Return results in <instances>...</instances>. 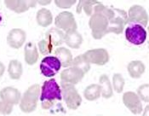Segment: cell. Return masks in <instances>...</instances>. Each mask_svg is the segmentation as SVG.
<instances>
[{
	"label": "cell",
	"mask_w": 149,
	"mask_h": 116,
	"mask_svg": "<svg viewBox=\"0 0 149 116\" xmlns=\"http://www.w3.org/2000/svg\"><path fill=\"white\" fill-rule=\"evenodd\" d=\"M40 85L35 84L31 85L22 96L20 108L24 113H32L37 108L38 101L40 96Z\"/></svg>",
	"instance_id": "1"
},
{
	"label": "cell",
	"mask_w": 149,
	"mask_h": 116,
	"mask_svg": "<svg viewBox=\"0 0 149 116\" xmlns=\"http://www.w3.org/2000/svg\"><path fill=\"white\" fill-rule=\"evenodd\" d=\"M89 27L91 29L92 37L95 39H101L107 34L108 20L101 12H94L90 18Z\"/></svg>",
	"instance_id": "2"
},
{
	"label": "cell",
	"mask_w": 149,
	"mask_h": 116,
	"mask_svg": "<svg viewBox=\"0 0 149 116\" xmlns=\"http://www.w3.org/2000/svg\"><path fill=\"white\" fill-rule=\"evenodd\" d=\"M61 95L69 109L76 110L82 103V97L73 85L61 82Z\"/></svg>",
	"instance_id": "3"
},
{
	"label": "cell",
	"mask_w": 149,
	"mask_h": 116,
	"mask_svg": "<svg viewBox=\"0 0 149 116\" xmlns=\"http://www.w3.org/2000/svg\"><path fill=\"white\" fill-rule=\"evenodd\" d=\"M61 89L55 79L44 82L41 88V102H55L56 100L61 101Z\"/></svg>",
	"instance_id": "4"
},
{
	"label": "cell",
	"mask_w": 149,
	"mask_h": 116,
	"mask_svg": "<svg viewBox=\"0 0 149 116\" xmlns=\"http://www.w3.org/2000/svg\"><path fill=\"white\" fill-rule=\"evenodd\" d=\"M125 38L130 43L135 45H141L146 41L147 31L141 25L129 24L125 29Z\"/></svg>",
	"instance_id": "5"
},
{
	"label": "cell",
	"mask_w": 149,
	"mask_h": 116,
	"mask_svg": "<svg viewBox=\"0 0 149 116\" xmlns=\"http://www.w3.org/2000/svg\"><path fill=\"white\" fill-rule=\"evenodd\" d=\"M148 22V15L146 10L139 4L132 5L127 13V24H138L143 27Z\"/></svg>",
	"instance_id": "6"
},
{
	"label": "cell",
	"mask_w": 149,
	"mask_h": 116,
	"mask_svg": "<svg viewBox=\"0 0 149 116\" xmlns=\"http://www.w3.org/2000/svg\"><path fill=\"white\" fill-rule=\"evenodd\" d=\"M126 25L127 12L116 8L114 16L108 21L107 34L110 33H113L115 34H120Z\"/></svg>",
	"instance_id": "7"
},
{
	"label": "cell",
	"mask_w": 149,
	"mask_h": 116,
	"mask_svg": "<svg viewBox=\"0 0 149 116\" xmlns=\"http://www.w3.org/2000/svg\"><path fill=\"white\" fill-rule=\"evenodd\" d=\"M55 25L56 28L64 31L65 33L72 30H77L78 27L73 14L68 11L60 13L55 19Z\"/></svg>",
	"instance_id": "8"
},
{
	"label": "cell",
	"mask_w": 149,
	"mask_h": 116,
	"mask_svg": "<svg viewBox=\"0 0 149 116\" xmlns=\"http://www.w3.org/2000/svg\"><path fill=\"white\" fill-rule=\"evenodd\" d=\"M83 55L91 64H95L98 66H103L107 64L110 59V56L107 50L102 48L92 49L87 50Z\"/></svg>",
	"instance_id": "9"
},
{
	"label": "cell",
	"mask_w": 149,
	"mask_h": 116,
	"mask_svg": "<svg viewBox=\"0 0 149 116\" xmlns=\"http://www.w3.org/2000/svg\"><path fill=\"white\" fill-rule=\"evenodd\" d=\"M61 68V64L56 57H46L40 64V71L45 77L55 76Z\"/></svg>",
	"instance_id": "10"
},
{
	"label": "cell",
	"mask_w": 149,
	"mask_h": 116,
	"mask_svg": "<svg viewBox=\"0 0 149 116\" xmlns=\"http://www.w3.org/2000/svg\"><path fill=\"white\" fill-rule=\"evenodd\" d=\"M123 103L126 106L127 108L130 109V111L134 115H139L143 110L141 101L136 92H127L124 93Z\"/></svg>",
	"instance_id": "11"
},
{
	"label": "cell",
	"mask_w": 149,
	"mask_h": 116,
	"mask_svg": "<svg viewBox=\"0 0 149 116\" xmlns=\"http://www.w3.org/2000/svg\"><path fill=\"white\" fill-rule=\"evenodd\" d=\"M85 73L76 67H70L63 70L61 73V80L71 85H77L84 79Z\"/></svg>",
	"instance_id": "12"
},
{
	"label": "cell",
	"mask_w": 149,
	"mask_h": 116,
	"mask_svg": "<svg viewBox=\"0 0 149 116\" xmlns=\"http://www.w3.org/2000/svg\"><path fill=\"white\" fill-rule=\"evenodd\" d=\"M0 98L1 101L14 106L20 103L22 94L18 89L12 86H7L0 91Z\"/></svg>",
	"instance_id": "13"
},
{
	"label": "cell",
	"mask_w": 149,
	"mask_h": 116,
	"mask_svg": "<svg viewBox=\"0 0 149 116\" xmlns=\"http://www.w3.org/2000/svg\"><path fill=\"white\" fill-rule=\"evenodd\" d=\"M26 38V32L21 28H13L7 36V43L13 49H20Z\"/></svg>",
	"instance_id": "14"
},
{
	"label": "cell",
	"mask_w": 149,
	"mask_h": 116,
	"mask_svg": "<svg viewBox=\"0 0 149 116\" xmlns=\"http://www.w3.org/2000/svg\"><path fill=\"white\" fill-rule=\"evenodd\" d=\"M4 4L15 13H23L27 11L30 8H33L37 4V1L31 0H5Z\"/></svg>",
	"instance_id": "15"
},
{
	"label": "cell",
	"mask_w": 149,
	"mask_h": 116,
	"mask_svg": "<svg viewBox=\"0 0 149 116\" xmlns=\"http://www.w3.org/2000/svg\"><path fill=\"white\" fill-rule=\"evenodd\" d=\"M63 31L56 27H52L45 33V39L52 46H60L64 43Z\"/></svg>",
	"instance_id": "16"
},
{
	"label": "cell",
	"mask_w": 149,
	"mask_h": 116,
	"mask_svg": "<svg viewBox=\"0 0 149 116\" xmlns=\"http://www.w3.org/2000/svg\"><path fill=\"white\" fill-rule=\"evenodd\" d=\"M64 43H66L67 45L70 48L79 49L83 44V37L77 30L69 31L65 33Z\"/></svg>",
	"instance_id": "17"
},
{
	"label": "cell",
	"mask_w": 149,
	"mask_h": 116,
	"mask_svg": "<svg viewBox=\"0 0 149 116\" xmlns=\"http://www.w3.org/2000/svg\"><path fill=\"white\" fill-rule=\"evenodd\" d=\"M54 54H55L54 57H56L60 61L61 67H63V68L71 67L73 58H72V55L71 51L68 48H65V47L57 48L55 50Z\"/></svg>",
	"instance_id": "18"
},
{
	"label": "cell",
	"mask_w": 149,
	"mask_h": 116,
	"mask_svg": "<svg viewBox=\"0 0 149 116\" xmlns=\"http://www.w3.org/2000/svg\"><path fill=\"white\" fill-rule=\"evenodd\" d=\"M25 61L28 65H33L38 60V52L33 42H28L24 49Z\"/></svg>",
	"instance_id": "19"
},
{
	"label": "cell",
	"mask_w": 149,
	"mask_h": 116,
	"mask_svg": "<svg viewBox=\"0 0 149 116\" xmlns=\"http://www.w3.org/2000/svg\"><path fill=\"white\" fill-rule=\"evenodd\" d=\"M146 67L144 63L141 61H130L128 66L127 70L130 76L133 79H139L144 73Z\"/></svg>",
	"instance_id": "20"
},
{
	"label": "cell",
	"mask_w": 149,
	"mask_h": 116,
	"mask_svg": "<svg viewBox=\"0 0 149 116\" xmlns=\"http://www.w3.org/2000/svg\"><path fill=\"white\" fill-rule=\"evenodd\" d=\"M99 85L101 87V96L104 98H111L113 95V86L110 82V80L107 74L101 75L99 79Z\"/></svg>",
	"instance_id": "21"
},
{
	"label": "cell",
	"mask_w": 149,
	"mask_h": 116,
	"mask_svg": "<svg viewBox=\"0 0 149 116\" xmlns=\"http://www.w3.org/2000/svg\"><path fill=\"white\" fill-rule=\"evenodd\" d=\"M36 20L39 26L43 27H47L53 22L52 13L46 8H42L37 13Z\"/></svg>",
	"instance_id": "22"
},
{
	"label": "cell",
	"mask_w": 149,
	"mask_h": 116,
	"mask_svg": "<svg viewBox=\"0 0 149 116\" xmlns=\"http://www.w3.org/2000/svg\"><path fill=\"white\" fill-rule=\"evenodd\" d=\"M22 64L18 60H11L9 63L8 73L12 80H20L22 75Z\"/></svg>",
	"instance_id": "23"
},
{
	"label": "cell",
	"mask_w": 149,
	"mask_h": 116,
	"mask_svg": "<svg viewBox=\"0 0 149 116\" xmlns=\"http://www.w3.org/2000/svg\"><path fill=\"white\" fill-rule=\"evenodd\" d=\"M84 96L88 101H95L101 96V87L97 84H92L87 86L84 92Z\"/></svg>",
	"instance_id": "24"
},
{
	"label": "cell",
	"mask_w": 149,
	"mask_h": 116,
	"mask_svg": "<svg viewBox=\"0 0 149 116\" xmlns=\"http://www.w3.org/2000/svg\"><path fill=\"white\" fill-rule=\"evenodd\" d=\"M71 67H76L82 70L84 73H87L91 69V63L86 60L84 55H79L72 59Z\"/></svg>",
	"instance_id": "25"
},
{
	"label": "cell",
	"mask_w": 149,
	"mask_h": 116,
	"mask_svg": "<svg viewBox=\"0 0 149 116\" xmlns=\"http://www.w3.org/2000/svg\"><path fill=\"white\" fill-rule=\"evenodd\" d=\"M125 79L120 73H115L113 77V89L117 93L123 92L124 87H125Z\"/></svg>",
	"instance_id": "26"
},
{
	"label": "cell",
	"mask_w": 149,
	"mask_h": 116,
	"mask_svg": "<svg viewBox=\"0 0 149 116\" xmlns=\"http://www.w3.org/2000/svg\"><path fill=\"white\" fill-rule=\"evenodd\" d=\"M53 47L54 46H52L45 38L38 42V49L42 55H45V56L49 55L53 51Z\"/></svg>",
	"instance_id": "27"
},
{
	"label": "cell",
	"mask_w": 149,
	"mask_h": 116,
	"mask_svg": "<svg viewBox=\"0 0 149 116\" xmlns=\"http://www.w3.org/2000/svg\"><path fill=\"white\" fill-rule=\"evenodd\" d=\"M137 96L141 101H143L145 103H148V84L141 85L137 90Z\"/></svg>",
	"instance_id": "28"
},
{
	"label": "cell",
	"mask_w": 149,
	"mask_h": 116,
	"mask_svg": "<svg viewBox=\"0 0 149 116\" xmlns=\"http://www.w3.org/2000/svg\"><path fill=\"white\" fill-rule=\"evenodd\" d=\"M83 3V10H84L85 14L88 16H91L93 14V10H94V7L95 5L98 3V1H85V0H82Z\"/></svg>",
	"instance_id": "29"
},
{
	"label": "cell",
	"mask_w": 149,
	"mask_h": 116,
	"mask_svg": "<svg viewBox=\"0 0 149 116\" xmlns=\"http://www.w3.org/2000/svg\"><path fill=\"white\" fill-rule=\"evenodd\" d=\"M55 3L60 9H69L76 3L74 0H55Z\"/></svg>",
	"instance_id": "30"
},
{
	"label": "cell",
	"mask_w": 149,
	"mask_h": 116,
	"mask_svg": "<svg viewBox=\"0 0 149 116\" xmlns=\"http://www.w3.org/2000/svg\"><path fill=\"white\" fill-rule=\"evenodd\" d=\"M12 110H13V105L6 103L3 101L0 102V114L7 115L11 114Z\"/></svg>",
	"instance_id": "31"
},
{
	"label": "cell",
	"mask_w": 149,
	"mask_h": 116,
	"mask_svg": "<svg viewBox=\"0 0 149 116\" xmlns=\"http://www.w3.org/2000/svg\"><path fill=\"white\" fill-rule=\"evenodd\" d=\"M54 102H49V101H47V102H41V107H42V108L43 109H49V108H50L53 105H54Z\"/></svg>",
	"instance_id": "32"
},
{
	"label": "cell",
	"mask_w": 149,
	"mask_h": 116,
	"mask_svg": "<svg viewBox=\"0 0 149 116\" xmlns=\"http://www.w3.org/2000/svg\"><path fill=\"white\" fill-rule=\"evenodd\" d=\"M4 72H5V66L3 65V62L0 61V78L3 75Z\"/></svg>",
	"instance_id": "33"
},
{
	"label": "cell",
	"mask_w": 149,
	"mask_h": 116,
	"mask_svg": "<svg viewBox=\"0 0 149 116\" xmlns=\"http://www.w3.org/2000/svg\"><path fill=\"white\" fill-rule=\"evenodd\" d=\"M82 10H83V3H82V1H79L78 3V7H77V13L80 14L82 12Z\"/></svg>",
	"instance_id": "34"
},
{
	"label": "cell",
	"mask_w": 149,
	"mask_h": 116,
	"mask_svg": "<svg viewBox=\"0 0 149 116\" xmlns=\"http://www.w3.org/2000/svg\"><path fill=\"white\" fill-rule=\"evenodd\" d=\"M51 3L50 0H46V1H37V3H39L41 5H47V4H49Z\"/></svg>",
	"instance_id": "35"
},
{
	"label": "cell",
	"mask_w": 149,
	"mask_h": 116,
	"mask_svg": "<svg viewBox=\"0 0 149 116\" xmlns=\"http://www.w3.org/2000/svg\"><path fill=\"white\" fill-rule=\"evenodd\" d=\"M148 106H147L144 112H143V116H148Z\"/></svg>",
	"instance_id": "36"
},
{
	"label": "cell",
	"mask_w": 149,
	"mask_h": 116,
	"mask_svg": "<svg viewBox=\"0 0 149 116\" xmlns=\"http://www.w3.org/2000/svg\"><path fill=\"white\" fill-rule=\"evenodd\" d=\"M2 22V16L0 15V22Z\"/></svg>",
	"instance_id": "37"
}]
</instances>
